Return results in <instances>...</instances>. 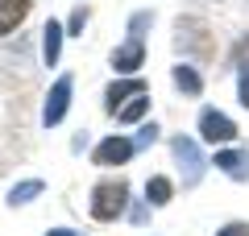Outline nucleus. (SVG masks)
Masks as SVG:
<instances>
[{"mask_svg": "<svg viewBox=\"0 0 249 236\" xmlns=\"http://www.w3.org/2000/svg\"><path fill=\"white\" fill-rule=\"evenodd\" d=\"M124 207H129V183H124V178H104V183L91 191V219H100V224L121 219Z\"/></svg>", "mask_w": 249, "mask_h": 236, "instance_id": "obj_1", "label": "nucleus"}, {"mask_svg": "<svg viewBox=\"0 0 249 236\" xmlns=\"http://www.w3.org/2000/svg\"><path fill=\"white\" fill-rule=\"evenodd\" d=\"M175 162H178V170H183V186H199V178H204V153H199V145L191 137H175Z\"/></svg>", "mask_w": 249, "mask_h": 236, "instance_id": "obj_2", "label": "nucleus"}, {"mask_svg": "<svg viewBox=\"0 0 249 236\" xmlns=\"http://www.w3.org/2000/svg\"><path fill=\"white\" fill-rule=\"evenodd\" d=\"M71 91H75V79L71 75H62L58 83L50 87V96H46V104H42V124H46V129H54V124L67 116V108H71Z\"/></svg>", "mask_w": 249, "mask_h": 236, "instance_id": "obj_3", "label": "nucleus"}, {"mask_svg": "<svg viewBox=\"0 0 249 236\" xmlns=\"http://www.w3.org/2000/svg\"><path fill=\"white\" fill-rule=\"evenodd\" d=\"M199 137L208 145H229V141H237V124L224 112H216V108H204L199 112Z\"/></svg>", "mask_w": 249, "mask_h": 236, "instance_id": "obj_4", "label": "nucleus"}, {"mask_svg": "<svg viewBox=\"0 0 249 236\" xmlns=\"http://www.w3.org/2000/svg\"><path fill=\"white\" fill-rule=\"evenodd\" d=\"M142 62H145V34H129V42L112 50L116 75H133V70H142Z\"/></svg>", "mask_w": 249, "mask_h": 236, "instance_id": "obj_5", "label": "nucleus"}, {"mask_svg": "<svg viewBox=\"0 0 249 236\" xmlns=\"http://www.w3.org/2000/svg\"><path fill=\"white\" fill-rule=\"evenodd\" d=\"M133 149H137V141H129V137H108V141H100L96 145V166H124L129 157H133Z\"/></svg>", "mask_w": 249, "mask_h": 236, "instance_id": "obj_6", "label": "nucleus"}, {"mask_svg": "<svg viewBox=\"0 0 249 236\" xmlns=\"http://www.w3.org/2000/svg\"><path fill=\"white\" fill-rule=\"evenodd\" d=\"M216 170L237 183H249V149H220L216 153Z\"/></svg>", "mask_w": 249, "mask_h": 236, "instance_id": "obj_7", "label": "nucleus"}, {"mask_svg": "<svg viewBox=\"0 0 249 236\" xmlns=\"http://www.w3.org/2000/svg\"><path fill=\"white\" fill-rule=\"evenodd\" d=\"M142 91H145V83H142V79H121V83H112V87H108V96H104L108 104H104V108H108V112L116 116V112L124 108V100L142 96Z\"/></svg>", "mask_w": 249, "mask_h": 236, "instance_id": "obj_8", "label": "nucleus"}, {"mask_svg": "<svg viewBox=\"0 0 249 236\" xmlns=\"http://www.w3.org/2000/svg\"><path fill=\"white\" fill-rule=\"evenodd\" d=\"M25 13H29V0H0V37L13 34L25 21Z\"/></svg>", "mask_w": 249, "mask_h": 236, "instance_id": "obj_9", "label": "nucleus"}, {"mask_svg": "<svg viewBox=\"0 0 249 236\" xmlns=\"http://www.w3.org/2000/svg\"><path fill=\"white\" fill-rule=\"evenodd\" d=\"M170 79H175V87L183 91V96H199L204 91V79H199L196 67H187V62H178L175 70H170Z\"/></svg>", "mask_w": 249, "mask_h": 236, "instance_id": "obj_10", "label": "nucleus"}, {"mask_svg": "<svg viewBox=\"0 0 249 236\" xmlns=\"http://www.w3.org/2000/svg\"><path fill=\"white\" fill-rule=\"evenodd\" d=\"M62 34H67V29H62L58 21H50V25L42 29V58H46V67L58 62V54H62Z\"/></svg>", "mask_w": 249, "mask_h": 236, "instance_id": "obj_11", "label": "nucleus"}, {"mask_svg": "<svg viewBox=\"0 0 249 236\" xmlns=\"http://www.w3.org/2000/svg\"><path fill=\"white\" fill-rule=\"evenodd\" d=\"M170 195H175V183H170V178L154 174L150 183H145V199H150L154 207H166V203H170Z\"/></svg>", "mask_w": 249, "mask_h": 236, "instance_id": "obj_12", "label": "nucleus"}, {"mask_svg": "<svg viewBox=\"0 0 249 236\" xmlns=\"http://www.w3.org/2000/svg\"><path fill=\"white\" fill-rule=\"evenodd\" d=\"M145 108H150V96H145V91H142V96H133V100H129V104L121 108V112H116V120L133 124V120H142V116H145Z\"/></svg>", "mask_w": 249, "mask_h": 236, "instance_id": "obj_13", "label": "nucleus"}, {"mask_svg": "<svg viewBox=\"0 0 249 236\" xmlns=\"http://www.w3.org/2000/svg\"><path fill=\"white\" fill-rule=\"evenodd\" d=\"M37 195H42V183H37V178H29V183H17V186L9 191V203H13V207H21V203L37 199Z\"/></svg>", "mask_w": 249, "mask_h": 236, "instance_id": "obj_14", "label": "nucleus"}, {"mask_svg": "<svg viewBox=\"0 0 249 236\" xmlns=\"http://www.w3.org/2000/svg\"><path fill=\"white\" fill-rule=\"evenodd\" d=\"M216 236H249V224H245V219H232V224H224Z\"/></svg>", "mask_w": 249, "mask_h": 236, "instance_id": "obj_15", "label": "nucleus"}, {"mask_svg": "<svg viewBox=\"0 0 249 236\" xmlns=\"http://www.w3.org/2000/svg\"><path fill=\"white\" fill-rule=\"evenodd\" d=\"M83 25H88V9H75V13H71V21H67V34H79Z\"/></svg>", "mask_w": 249, "mask_h": 236, "instance_id": "obj_16", "label": "nucleus"}, {"mask_svg": "<svg viewBox=\"0 0 249 236\" xmlns=\"http://www.w3.org/2000/svg\"><path fill=\"white\" fill-rule=\"evenodd\" d=\"M154 141H158V124H145L142 137H137V145H154Z\"/></svg>", "mask_w": 249, "mask_h": 236, "instance_id": "obj_17", "label": "nucleus"}, {"mask_svg": "<svg viewBox=\"0 0 249 236\" xmlns=\"http://www.w3.org/2000/svg\"><path fill=\"white\" fill-rule=\"evenodd\" d=\"M237 96H241V104L249 108V70H245V75H241V83H237Z\"/></svg>", "mask_w": 249, "mask_h": 236, "instance_id": "obj_18", "label": "nucleus"}, {"mask_svg": "<svg viewBox=\"0 0 249 236\" xmlns=\"http://www.w3.org/2000/svg\"><path fill=\"white\" fill-rule=\"evenodd\" d=\"M46 236H83V232H75V228H54V232H46Z\"/></svg>", "mask_w": 249, "mask_h": 236, "instance_id": "obj_19", "label": "nucleus"}]
</instances>
